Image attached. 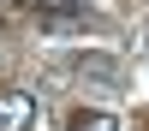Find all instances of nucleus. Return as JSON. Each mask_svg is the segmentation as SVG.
I'll return each instance as SVG.
<instances>
[{
	"instance_id": "f257e3e1",
	"label": "nucleus",
	"mask_w": 149,
	"mask_h": 131,
	"mask_svg": "<svg viewBox=\"0 0 149 131\" xmlns=\"http://www.w3.org/2000/svg\"><path fill=\"white\" fill-rule=\"evenodd\" d=\"M30 119H36V101L24 89H6V95H0V131H30Z\"/></svg>"
},
{
	"instance_id": "f03ea898",
	"label": "nucleus",
	"mask_w": 149,
	"mask_h": 131,
	"mask_svg": "<svg viewBox=\"0 0 149 131\" xmlns=\"http://www.w3.org/2000/svg\"><path fill=\"white\" fill-rule=\"evenodd\" d=\"M72 131H119V119L107 113V107H90V113H78V119H72Z\"/></svg>"
},
{
	"instance_id": "7ed1b4c3",
	"label": "nucleus",
	"mask_w": 149,
	"mask_h": 131,
	"mask_svg": "<svg viewBox=\"0 0 149 131\" xmlns=\"http://www.w3.org/2000/svg\"><path fill=\"white\" fill-rule=\"evenodd\" d=\"M36 6H54V12H66V6H84V0H36Z\"/></svg>"
}]
</instances>
